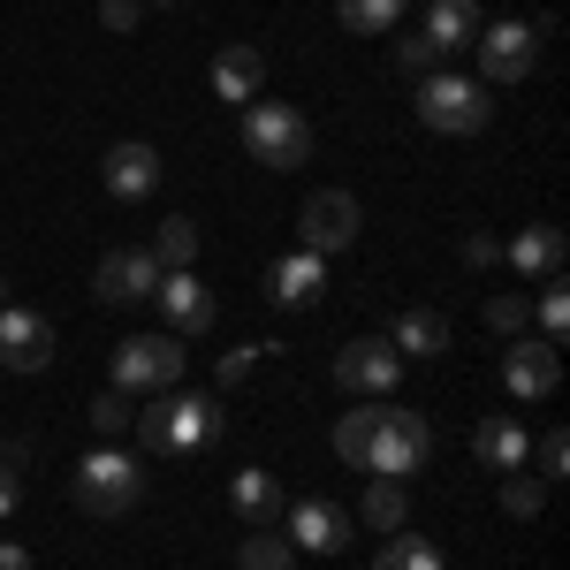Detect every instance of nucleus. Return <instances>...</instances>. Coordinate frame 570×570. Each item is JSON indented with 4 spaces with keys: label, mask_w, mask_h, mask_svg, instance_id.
Here are the masks:
<instances>
[{
    "label": "nucleus",
    "mask_w": 570,
    "mask_h": 570,
    "mask_svg": "<svg viewBox=\"0 0 570 570\" xmlns=\"http://www.w3.org/2000/svg\"><path fill=\"white\" fill-rule=\"evenodd\" d=\"M153 297H160V320H168V335H183V343L214 327V289H206V282H198L190 266L160 274V289H153Z\"/></svg>",
    "instance_id": "13"
},
{
    "label": "nucleus",
    "mask_w": 570,
    "mask_h": 570,
    "mask_svg": "<svg viewBox=\"0 0 570 570\" xmlns=\"http://www.w3.org/2000/svg\"><path fill=\"white\" fill-rule=\"evenodd\" d=\"M16 502H23V464H16V456H0V525L16 518Z\"/></svg>",
    "instance_id": "35"
},
{
    "label": "nucleus",
    "mask_w": 570,
    "mask_h": 570,
    "mask_svg": "<svg viewBox=\"0 0 570 570\" xmlns=\"http://www.w3.org/2000/svg\"><path fill=\"white\" fill-rule=\"evenodd\" d=\"M0 305H8V274H0Z\"/></svg>",
    "instance_id": "40"
},
{
    "label": "nucleus",
    "mask_w": 570,
    "mask_h": 570,
    "mask_svg": "<svg viewBox=\"0 0 570 570\" xmlns=\"http://www.w3.org/2000/svg\"><path fill=\"white\" fill-rule=\"evenodd\" d=\"M206 85H214L220 107H252L259 85H266V53H259V46H220L214 69H206Z\"/></svg>",
    "instance_id": "16"
},
{
    "label": "nucleus",
    "mask_w": 570,
    "mask_h": 570,
    "mask_svg": "<svg viewBox=\"0 0 570 570\" xmlns=\"http://www.w3.org/2000/svg\"><path fill=\"white\" fill-rule=\"evenodd\" d=\"M0 570H39V563H31V556H23L16 540H0Z\"/></svg>",
    "instance_id": "38"
},
{
    "label": "nucleus",
    "mask_w": 570,
    "mask_h": 570,
    "mask_svg": "<svg viewBox=\"0 0 570 570\" xmlns=\"http://www.w3.org/2000/svg\"><path fill=\"white\" fill-rule=\"evenodd\" d=\"M426 39L441 46V61L464 53V46L480 39V0H426Z\"/></svg>",
    "instance_id": "22"
},
{
    "label": "nucleus",
    "mask_w": 570,
    "mask_h": 570,
    "mask_svg": "<svg viewBox=\"0 0 570 570\" xmlns=\"http://www.w3.org/2000/svg\"><path fill=\"white\" fill-rule=\"evenodd\" d=\"M480 85H525L532 61H540V31L532 23H480Z\"/></svg>",
    "instance_id": "7"
},
{
    "label": "nucleus",
    "mask_w": 570,
    "mask_h": 570,
    "mask_svg": "<svg viewBox=\"0 0 570 570\" xmlns=\"http://www.w3.org/2000/svg\"><path fill=\"white\" fill-rule=\"evenodd\" d=\"M419 122L441 137H480L494 122V91L480 77H456V69H434L419 77Z\"/></svg>",
    "instance_id": "3"
},
{
    "label": "nucleus",
    "mask_w": 570,
    "mask_h": 570,
    "mask_svg": "<svg viewBox=\"0 0 570 570\" xmlns=\"http://www.w3.org/2000/svg\"><path fill=\"white\" fill-rule=\"evenodd\" d=\"M259 357H266V343H244V351H228V357H220V389L252 381V373H259Z\"/></svg>",
    "instance_id": "34"
},
{
    "label": "nucleus",
    "mask_w": 570,
    "mask_h": 570,
    "mask_svg": "<svg viewBox=\"0 0 570 570\" xmlns=\"http://www.w3.org/2000/svg\"><path fill=\"white\" fill-rule=\"evenodd\" d=\"M540 502H548V480H525V472H502V510H510L518 525H532V518H540Z\"/></svg>",
    "instance_id": "30"
},
{
    "label": "nucleus",
    "mask_w": 570,
    "mask_h": 570,
    "mask_svg": "<svg viewBox=\"0 0 570 570\" xmlns=\"http://www.w3.org/2000/svg\"><path fill=\"white\" fill-rule=\"evenodd\" d=\"M99 183H107V198L137 206V198H153V190H160V153H153L145 137H122V145H107V153H99Z\"/></svg>",
    "instance_id": "10"
},
{
    "label": "nucleus",
    "mask_w": 570,
    "mask_h": 570,
    "mask_svg": "<svg viewBox=\"0 0 570 570\" xmlns=\"http://www.w3.org/2000/svg\"><path fill=\"white\" fill-rule=\"evenodd\" d=\"M395 357H441V351H456V335H449V320L441 312H395V327L381 335Z\"/></svg>",
    "instance_id": "20"
},
{
    "label": "nucleus",
    "mask_w": 570,
    "mask_h": 570,
    "mask_svg": "<svg viewBox=\"0 0 570 570\" xmlns=\"http://www.w3.org/2000/svg\"><path fill=\"white\" fill-rule=\"evenodd\" d=\"M563 335H570V289H563V274H548V289H540V343L563 351Z\"/></svg>",
    "instance_id": "29"
},
{
    "label": "nucleus",
    "mask_w": 570,
    "mask_h": 570,
    "mask_svg": "<svg viewBox=\"0 0 570 570\" xmlns=\"http://www.w3.org/2000/svg\"><path fill=\"white\" fill-rule=\"evenodd\" d=\"M153 411H160V449H168V456H198V449L220 434V395L168 389V395H153Z\"/></svg>",
    "instance_id": "6"
},
{
    "label": "nucleus",
    "mask_w": 570,
    "mask_h": 570,
    "mask_svg": "<svg viewBox=\"0 0 570 570\" xmlns=\"http://www.w3.org/2000/svg\"><path fill=\"white\" fill-rule=\"evenodd\" d=\"M335 16H343V31H357V39H389L395 23H403V0H335Z\"/></svg>",
    "instance_id": "24"
},
{
    "label": "nucleus",
    "mask_w": 570,
    "mask_h": 570,
    "mask_svg": "<svg viewBox=\"0 0 570 570\" xmlns=\"http://www.w3.org/2000/svg\"><path fill=\"white\" fill-rule=\"evenodd\" d=\"M0 365L8 373H46L53 365V327L23 305H0Z\"/></svg>",
    "instance_id": "14"
},
{
    "label": "nucleus",
    "mask_w": 570,
    "mask_h": 570,
    "mask_svg": "<svg viewBox=\"0 0 570 570\" xmlns=\"http://www.w3.org/2000/svg\"><path fill=\"white\" fill-rule=\"evenodd\" d=\"M153 259H160V274L190 266V259H198V220H190V214H168V220H160V244H153Z\"/></svg>",
    "instance_id": "27"
},
{
    "label": "nucleus",
    "mask_w": 570,
    "mask_h": 570,
    "mask_svg": "<svg viewBox=\"0 0 570 570\" xmlns=\"http://www.w3.org/2000/svg\"><path fill=\"white\" fill-rule=\"evenodd\" d=\"M160 289V259L153 252H107L99 274H91V297L99 305H145Z\"/></svg>",
    "instance_id": "12"
},
{
    "label": "nucleus",
    "mask_w": 570,
    "mask_h": 570,
    "mask_svg": "<svg viewBox=\"0 0 570 570\" xmlns=\"http://www.w3.org/2000/svg\"><path fill=\"white\" fill-rule=\"evenodd\" d=\"M487 327L494 335H525V297H487Z\"/></svg>",
    "instance_id": "33"
},
{
    "label": "nucleus",
    "mask_w": 570,
    "mask_h": 570,
    "mask_svg": "<svg viewBox=\"0 0 570 570\" xmlns=\"http://www.w3.org/2000/svg\"><path fill=\"white\" fill-rule=\"evenodd\" d=\"M137 16H145L137 0H99V23H107L115 39H130V31H137Z\"/></svg>",
    "instance_id": "36"
},
{
    "label": "nucleus",
    "mask_w": 570,
    "mask_h": 570,
    "mask_svg": "<svg viewBox=\"0 0 570 570\" xmlns=\"http://www.w3.org/2000/svg\"><path fill=\"white\" fill-rule=\"evenodd\" d=\"M472 456H480L487 472H525V456H532V434L518 426V419H487L480 434H472Z\"/></svg>",
    "instance_id": "21"
},
{
    "label": "nucleus",
    "mask_w": 570,
    "mask_h": 570,
    "mask_svg": "<svg viewBox=\"0 0 570 570\" xmlns=\"http://www.w3.org/2000/svg\"><path fill=\"white\" fill-rule=\"evenodd\" d=\"M282 540H289V548H305V556H343V540H351V518H343V502H327V494H305V502H289V518H282Z\"/></svg>",
    "instance_id": "11"
},
{
    "label": "nucleus",
    "mask_w": 570,
    "mask_h": 570,
    "mask_svg": "<svg viewBox=\"0 0 570 570\" xmlns=\"http://www.w3.org/2000/svg\"><path fill=\"white\" fill-rule=\"evenodd\" d=\"M556 381H563V357H556V343H510L502 351V389L518 395V403H540V395H556Z\"/></svg>",
    "instance_id": "15"
},
{
    "label": "nucleus",
    "mask_w": 570,
    "mask_h": 570,
    "mask_svg": "<svg viewBox=\"0 0 570 570\" xmlns=\"http://www.w3.org/2000/svg\"><path fill=\"white\" fill-rule=\"evenodd\" d=\"M228 510H236V525L259 532V525H282V487L266 464H244L236 480H228Z\"/></svg>",
    "instance_id": "18"
},
{
    "label": "nucleus",
    "mask_w": 570,
    "mask_h": 570,
    "mask_svg": "<svg viewBox=\"0 0 570 570\" xmlns=\"http://www.w3.org/2000/svg\"><path fill=\"white\" fill-rule=\"evenodd\" d=\"M137 8H176V0H137Z\"/></svg>",
    "instance_id": "39"
},
{
    "label": "nucleus",
    "mask_w": 570,
    "mask_h": 570,
    "mask_svg": "<svg viewBox=\"0 0 570 570\" xmlns=\"http://www.w3.org/2000/svg\"><path fill=\"white\" fill-rule=\"evenodd\" d=\"M236 137H244V153L259 168H274V176H289V168L312 160V122H305V107H289V99H252Z\"/></svg>",
    "instance_id": "2"
},
{
    "label": "nucleus",
    "mask_w": 570,
    "mask_h": 570,
    "mask_svg": "<svg viewBox=\"0 0 570 570\" xmlns=\"http://www.w3.org/2000/svg\"><path fill=\"white\" fill-rule=\"evenodd\" d=\"M183 365H190L183 335H130V343L115 351V381H107V389H122V395H168V389H183Z\"/></svg>",
    "instance_id": "5"
},
{
    "label": "nucleus",
    "mask_w": 570,
    "mask_h": 570,
    "mask_svg": "<svg viewBox=\"0 0 570 570\" xmlns=\"http://www.w3.org/2000/svg\"><path fill=\"white\" fill-rule=\"evenodd\" d=\"M289 563H297V548L282 540V525L244 532V548H236V570H289Z\"/></svg>",
    "instance_id": "26"
},
{
    "label": "nucleus",
    "mask_w": 570,
    "mask_h": 570,
    "mask_svg": "<svg viewBox=\"0 0 570 570\" xmlns=\"http://www.w3.org/2000/svg\"><path fill=\"white\" fill-rule=\"evenodd\" d=\"M395 69H403V77H434V69H441V46L426 39V31H411V39L395 46Z\"/></svg>",
    "instance_id": "31"
},
{
    "label": "nucleus",
    "mask_w": 570,
    "mask_h": 570,
    "mask_svg": "<svg viewBox=\"0 0 570 570\" xmlns=\"http://www.w3.org/2000/svg\"><path fill=\"white\" fill-rule=\"evenodd\" d=\"M563 228H548V220H532V228H518V236H510V244H502V259L518 266V274H540V282H548V274H563Z\"/></svg>",
    "instance_id": "19"
},
{
    "label": "nucleus",
    "mask_w": 570,
    "mask_h": 570,
    "mask_svg": "<svg viewBox=\"0 0 570 570\" xmlns=\"http://www.w3.org/2000/svg\"><path fill=\"white\" fill-rule=\"evenodd\" d=\"M335 456L357 464V472H373V480L411 487V472H426V456H434V426L419 411H395L381 395V403H357V411L335 419Z\"/></svg>",
    "instance_id": "1"
},
{
    "label": "nucleus",
    "mask_w": 570,
    "mask_h": 570,
    "mask_svg": "<svg viewBox=\"0 0 570 570\" xmlns=\"http://www.w3.org/2000/svg\"><path fill=\"white\" fill-rule=\"evenodd\" d=\"M357 198L351 190H312L305 214H297V228H305V252H320V259H335V252H351L357 244Z\"/></svg>",
    "instance_id": "8"
},
{
    "label": "nucleus",
    "mask_w": 570,
    "mask_h": 570,
    "mask_svg": "<svg viewBox=\"0 0 570 570\" xmlns=\"http://www.w3.org/2000/svg\"><path fill=\"white\" fill-rule=\"evenodd\" d=\"M464 266H502V244L494 236H464Z\"/></svg>",
    "instance_id": "37"
},
{
    "label": "nucleus",
    "mask_w": 570,
    "mask_h": 570,
    "mask_svg": "<svg viewBox=\"0 0 570 570\" xmlns=\"http://www.w3.org/2000/svg\"><path fill=\"white\" fill-rule=\"evenodd\" d=\"M69 487H77V510L85 518H130L137 502H145V464L122 456V449H91Z\"/></svg>",
    "instance_id": "4"
},
{
    "label": "nucleus",
    "mask_w": 570,
    "mask_h": 570,
    "mask_svg": "<svg viewBox=\"0 0 570 570\" xmlns=\"http://www.w3.org/2000/svg\"><path fill=\"white\" fill-rule=\"evenodd\" d=\"M320 289H327V259L320 252H282V259L266 266V297L274 305L305 312V305H320Z\"/></svg>",
    "instance_id": "17"
},
{
    "label": "nucleus",
    "mask_w": 570,
    "mask_h": 570,
    "mask_svg": "<svg viewBox=\"0 0 570 570\" xmlns=\"http://www.w3.org/2000/svg\"><path fill=\"white\" fill-rule=\"evenodd\" d=\"M373 570H449V563H441V548L426 540V532H411V525H403V532L389 540V548L373 556Z\"/></svg>",
    "instance_id": "25"
},
{
    "label": "nucleus",
    "mask_w": 570,
    "mask_h": 570,
    "mask_svg": "<svg viewBox=\"0 0 570 570\" xmlns=\"http://www.w3.org/2000/svg\"><path fill=\"white\" fill-rule=\"evenodd\" d=\"M532 464H540L532 480H563V472H570V434H540V441H532Z\"/></svg>",
    "instance_id": "32"
},
{
    "label": "nucleus",
    "mask_w": 570,
    "mask_h": 570,
    "mask_svg": "<svg viewBox=\"0 0 570 570\" xmlns=\"http://www.w3.org/2000/svg\"><path fill=\"white\" fill-rule=\"evenodd\" d=\"M335 381H343L351 395H365V403H381V395L403 381V357H395L381 335H357V343L335 351Z\"/></svg>",
    "instance_id": "9"
},
{
    "label": "nucleus",
    "mask_w": 570,
    "mask_h": 570,
    "mask_svg": "<svg viewBox=\"0 0 570 570\" xmlns=\"http://www.w3.org/2000/svg\"><path fill=\"white\" fill-rule=\"evenodd\" d=\"M130 419H137V395H122V389H99V395H91V434H99V441L130 434Z\"/></svg>",
    "instance_id": "28"
},
{
    "label": "nucleus",
    "mask_w": 570,
    "mask_h": 570,
    "mask_svg": "<svg viewBox=\"0 0 570 570\" xmlns=\"http://www.w3.org/2000/svg\"><path fill=\"white\" fill-rule=\"evenodd\" d=\"M357 518H365L373 532H403V525H411V487H403V480H373Z\"/></svg>",
    "instance_id": "23"
}]
</instances>
